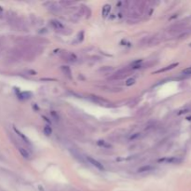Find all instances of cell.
Masks as SVG:
<instances>
[{"label": "cell", "instance_id": "cell-1", "mask_svg": "<svg viewBox=\"0 0 191 191\" xmlns=\"http://www.w3.org/2000/svg\"><path fill=\"white\" fill-rule=\"evenodd\" d=\"M182 161V159L177 157H171V158H164L159 159V162L162 163H168V164H178Z\"/></svg>", "mask_w": 191, "mask_h": 191}, {"label": "cell", "instance_id": "cell-2", "mask_svg": "<svg viewBox=\"0 0 191 191\" xmlns=\"http://www.w3.org/2000/svg\"><path fill=\"white\" fill-rule=\"evenodd\" d=\"M87 160H88L92 166H94L96 169H98L99 171H104V167H103V165L101 162H99L98 160L92 159V157H87Z\"/></svg>", "mask_w": 191, "mask_h": 191}, {"label": "cell", "instance_id": "cell-3", "mask_svg": "<svg viewBox=\"0 0 191 191\" xmlns=\"http://www.w3.org/2000/svg\"><path fill=\"white\" fill-rule=\"evenodd\" d=\"M91 98H92V100L93 102H95V103H99V104H101V105L109 104V103H108L107 100L101 99V98H100V97H98V96H92Z\"/></svg>", "mask_w": 191, "mask_h": 191}, {"label": "cell", "instance_id": "cell-4", "mask_svg": "<svg viewBox=\"0 0 191 191\" xmlns=\"http://www.w3.org/2000/svg\"><path fill=\"white\" fill-rule=\"evenodd\" d=\"M62 71L63 72V74H65L68 78H70V79L72 78V71H71L69 66H62Z\"/></svg>", "mask_w": 191, "mask_h": 191}, {"label": "cell", "instance_id": "cell-5", "mask_svg": "<svg viewBox=\"0 0 191 191\" xmlns=\"http://www.w3.org/2000/svg\"><path fill=\"white\" fill-rule=\"evenodd\" d=\"M110 10H111V6L110 5H104L103 7V9H102V14L103 16L105 18V17H107L110 13Z\"/></svg>", "mask_w": 191, "mask_h": 191}, {"label": "cell", "instance_id": "cell-6", "mask_svg": "<svg viewBox=\"0 0 191 191\" xmlns=\"http://www.w3.org/2000/svg\"><path fill=\"white\" fill-rule=\"evenodd\" d=\"M13 129H14L15 133H17V134L21 137V138L23 139V141H24V143H26V144H30V140H29V139H28V138H27V137H26V136H25L23 133H21V132H20L19 130H17L16 128H13Z\"/></svg>", "mask_w": 191, "mask_h": 191}, {"label": "cell", "instance_id": "cell-7", "mask_svg": "<svg viewBox=\"0 0 191 191\" xmlns=\"http://www.w3.org/2000/svg\"><path fill=\"white\" fill-rule=\"evenodd\" d=\"M153 169V167L151 165H144L142 166L138 169V173H145V172H150Z\"/></svg>", "mask_w": 191, "mask_h": 191}, {"label": "cell", "instance_id": "cell-8", "mask_svg": "<svg viewBox=\"0 0 191 191\" xmlns=\"http://www.w3.org/2000/svg\"><path fill=\"white\" fill-rule=\"evenodd\" d=\"M19 152L24 159H29L30 158V155H29L28 151L26 149H24V147H19Z\"/></svg>", "mask_w": 191, "mask_h": 191}, {"label": "cell", "instance_id": "cell-9", "mask_svg": "<svg viewBox=\"0 0 191 191\" xmlns=\"http://www.w3.org/2000/svg\"><path fill=\"white\" fill-rule=\"evenodd\" d=\"M178 66V63H174V65H171L170 66H167L166 68H163V69H161V70H159V71H157V72H155V73H160V72H164V71H167V70H170V69H173V68H174L175 66Z\"/></svg>", "mask_w": 191, "mask_h": 191}, {"label": "cell", "instance_id": "cell-10", "mask_svg": "<svg viewBox=\"0 0 191 191\" xmlns=\"http://www.w3.org/2000/svg\"><path fill=\"white\" fill-rule=\"evenodd\" d=\"M43 132H44V133L46 134V135H51V133H52V130H51V128L50 126H46V127H44V129H43Z\"/></svg>", "mask_w": 191, "mask_h": 191}, {"label": "cell", "instance_id": "cell-11", "mask_svg": "<svg viewBox=\"0 0 191 191\" xmlns=\"http://www.w3.org/2000/svg\"><path fill=\"white\" fill-rule=\"evenodd\" d=\"M20 96L22 97V98L26 99V98H30V97L32 96V93H31V92H22V93H21Z\"/></svg>", "mask_w": 191, "mask_h": 191}, {"label": "cell", "instance_id": "cell-12", "mask_svg": "<svg viewBox=\"0 0 191 191\" xmlns=\"http://www.w3.org/2000/svg\"><path fill=\"white\" fill-rule=\"evenodd\" d=\"M51 24H52V25L56 28V29H62V25L59 23V22H56V21H52L51 22Z\"/></svg>", "mask_w": 191, "mask_h": 191}, {"label": "cell", "instance_id": "cell-13", "mask_svg": "<svg viewBox=\"0 0 191 191\" xmlns=\"http://www.w3.org/2000/svg\"><path fill=\"white\" fill-rule=\"evenodd\" d=\"M135 83V79L134 78H129L128 80H127L126 81V85H127V86H132V85H133Z\"/></svg>", "mask_w": 191, "mask_h": 191}, {"label": "cell", "instance_id": "cell-14", "mask_svg": "<svg viewBox=\"0 0 191 191\" xmlns=\"http://www.w3.org/2000/svg\"><path fill=\"white\" fill-rule=\"evenodd\" d=\"M184 75H191V66L190 67H187V68H185V70H183V72H182Z\"/></svg>", "mask_w": 191, "mask_h": 191}, {"label": "cell", "instance_id": "cell-15", "mask_svg": "<svg viewBox=\"0 0 191 191\" xmlns=\"http://www.w3.org/2000/svg\"><path fill=\"white\" fill-rule=\"evenodd\" d=\"M98 144H99V145H102V146H104V147H109V146H110L109 144H105L104 141H99V142H98Z\"/></svg>", "mask_w": 191, "mask_h": 191}, {"label": "cell", "instance_id": "cell-16", "mask_svg": "<svg viewBox=\"0 0 191 191\" xmlns=\"http://www.w3.org/2000/svg\"><path fill=\"white\" fill-rule=\"evenodd\" d=\"M69 60H70V61H74V62H75V61H77V57H76V55L71 53V54L69 55Z\"/></svg>", "mask_w": 191, "mask_h": 191}, {"label": "cell", "instance_id": "cell-17", "mask_svg": "<svg viewBox=\"0 0 191 191\" xmlns=\"http://www.w3.org/2000/svg\"><path fill=\"white\" fill-rule=\"evenodd\" d=\"M189 47H190V48H191V43H190V44H189Z\"/></svg>", "mask_w": 191, "mask_h": 191}]
</instances>
